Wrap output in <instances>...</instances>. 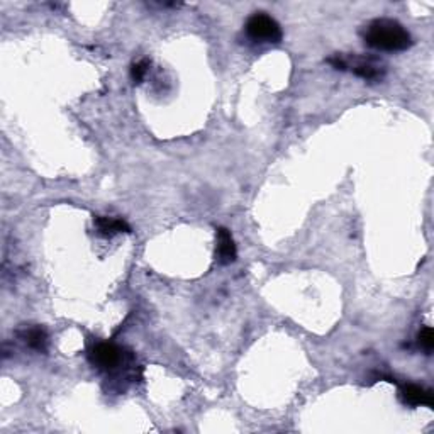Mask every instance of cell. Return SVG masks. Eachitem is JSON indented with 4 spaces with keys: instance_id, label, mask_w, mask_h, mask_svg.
Segmentation results:
<instances>
[{
    "instance_id": "2",
    "label": "cell",
    "mask_w": 434,
    "mask_h": 434,
    "mask_svg": "<svg viewBox=\"0 0 434 434\" xmlns=\"http://www.w3.org/2000/svg\"><path fill=\"white\" fill-rule=\"evenodd\" d=\"M327 63L336 70H341V72L349 70L366 82H380L385 77V66L374 56H349L343 55V53H336L334 56L327 58Z\"/></svg>"
},
{
    "instance_id": "7",
    "label": "cell",
    "mask_w": 434,
    "mask_h": 434,
    "mask_svg": "<svg viewBox=\"0 0 434 434\" xmlns=\"http://www.w3.org/2000/svg\"><path fill=\"white\" fill-rule=\"evenodd\" d=\"M94 226L97 233L104 238H112L119 233H131L129 224L122 219H114V217H94Z\"/></svg>"
},
{
    "instance_id": "9",
    "label": "cell",
    "mask_w": 434,
    "mask_h": 434,
    "mask_svg": "<svg viewBox=\"0 0 434 434\" xmlns=\"http://www.w3.org/2000/svg\"><path fill=\"white\" fill-rule=\"evenodd\" d=\"M149 66H152V60L143 58L139 61H136L134 65L131 66V78L134 83H139L141 80L146 77V73H148Z\"/></svg>"
},
{
    "instance_id": "4",
    "label": "cell",
    "mask_w": 434,
    "mask_h": 434,
    "mask_svg": "<svg viewBox=\"0 0 434 434\" xmlns=\"http://www.w3.org/2000/svg\"><path fill=\"white\" fill-rule=\"evenodd\" d=\"M124 358H126L124 349L114 343H97L88 351V360L92 365L107 374L124 365Z\"/></svg>"
},
{
    "instance_id": "8",
    "label": "cell",
    "mask_w": 434,
    "mask_h": 434,
    "mask_svg": "<svg viewBox=\"0 0 434 434\" xmlns=\"http://www.w3.org/2000/svg\"><path fill=\"white\" fill-rule=\"evenodd\" d=\"M21 338L24 339L26 344H28L31 349H34V351H38V353L48 351V333L44 327H41V326L29 327V329L22 331Z\"/></svg>"
},
{
    "instance_id": "5",
    "label": "cell",
    "mask_w": 434,
    "mask_h": 434,
    "mask_svg": "<svg viewBox=\"0 0 434 434\" xmlns=\"http://www.w3.org/2000/svg\"><path fill=\"white\" fill-rule=\"evenodd\" d=\"M398 397H401V401L404 402L406 406L411 407H418V406H426V407H433V391H429V388L420 387V385L416 383H404L401 387V391H398Z\"/></svg>"
},
{
    "instance_id": "1",
    "label": "cell",
    "mask_w": 434,
    "mask_h": 434,
    "mask_svg": "<svg viewBox=\"0 0 434 434\" xmlns=\"http://www.w3.org/2000/svg\"><path fill=\"white\" fill-rule=\"evenodd\" d=\"M361 36L366 46L385 53L406 51L413 46V36L409 31L398 21L387 19V17L370 21L363 28Z\"/></svg>"
},
{
    "instance_id": "6",
    "label": "cell",
    "mask_w": 434,
    "mask_h": 434,
    "mask_svg": "<svg viewBox=\"0 0 434 434\" xmlns=\"http://www.w3.org/2000/svg\"><path fill=\"white\" fill-rule=\"evenodd\" d=\"M216 256H217V261H219V265H229L236 260V256H238L236 245H234L233 234L229 229H226V228L217 229Z\"/></svg>"
},
{
    "instance_id": "10",
    "label": "cell",
    "mask_w": 434,
    "mask_h": 434,
    "mask_svg": "<svg viewBox=\"0 0 434 434\" xmlns=\"http://www.w3.org/2000/svg\"><path fill=\"white\" fill-rule=\"evenodd\" d=\"M418 343H419V346L428 353V355H431L433 349H434V333H433L431 327H424V329L420 331V333L418 334Z\"/></svg>"
},
{
    "instance_id": "3",
    "label": "cell",
    "mask_w": 434,
    "mask_h": 434,
    "mask_svg": "<svg viewBox=\"0 0 434 434\" xmlns=\"http://www.w3.org/2000/svg\"><path fill=\"white\" fill-rule=\"evenodd\" d=\"M245 31L253 41H260V43L282 41L280 24H278L272 16H268L267 12H255L253 16L248 17Z\"/></svg>"
}]
</instances>
